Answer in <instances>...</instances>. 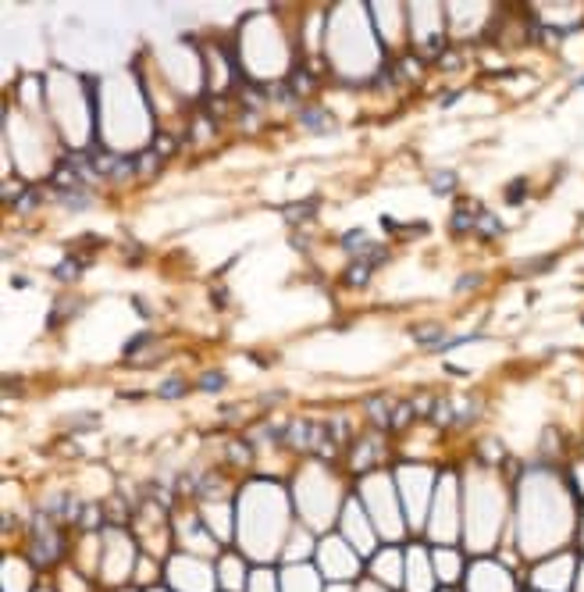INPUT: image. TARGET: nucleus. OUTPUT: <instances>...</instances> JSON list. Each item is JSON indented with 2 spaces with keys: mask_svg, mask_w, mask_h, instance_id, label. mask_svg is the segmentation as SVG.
Returning a JSON list of instances; mask_svg holds the SVG:
<instances>
[{
  "mask_svg": "<svg viewBox=\"0 0 584 592\" xmlns=\"http://www.w3.org/2000/svg\"><path fill=\"white\" fill-rule=\"evenodd\" d=\"M470 592H513V578L499 563H477L466 578Z\"/></svg>",
  "mask_w": 584,
  "mask_h": 592,
  "instance_id": "f257e3e1",
  "label": "nucleus"
},
{
  "mask_svg": "<svg viewBox=\"0 0 584 592\" xmlns=\"http://www.w3.org/2000/svg\"><path fill=\"white\" fill-rule=\"evenodd\" d=\"M320 556H324V571L335 574V578H345V574L356 571V556H353L349 549H342L335 539H328V542L320 546Z\"/></svg>",
  "mask_w": 584,
  "mask_h": 592,
  "instance_id": "f03ea898",
  "label": "nucleus"
},
{
  "mask_svg": "<svg viewBox=\"0 0 584 592\" xmlns=\"http://www.w3.org/2000/svg\"><path fill=\"white\" fill-rule=\"evenodd\" d=\"M434 539L438 542H449L456 535V517H452V485H442V496H438V514H434V524H431Z\"/></svg>",
  "mask_w": 584,
  "mask_h": 592,
  "instance_id": "7ed1b4c3",
  "label": "nucleus"
},
{
  "mask_svg": "<svg viewBox=\"0 0 584 592\" xmlns=\"http://www.w3.org/2000/svg\"><path fill=\"white\" fill-rule=\"evenodd\" d=\"M534 581H538L541 588H566V581H570V560L559 556V560H552V563H541V567L534 571Z\"/></svg>",
  "mask_w": 584,
  "mask_h": 592,
  "instance_id": "20e7f679",
  "label": "nucleus"
},
{
  "mask_svg": "<svg viewBox=\"0 0 584 592\" xmlns=\"http://www.w3.org/2000/svg\"><path fill=\"white\" fill-rule=\"evenodd\" d=\"M345 528H349V535H356V539H353V542H356V549H370L374 535H370V528H367V521H363V514H360V506H356V503H349Z\"/></svg>",
  "mask_w": 584,
  "mask_h": 592,
  "instance_id": "39448f33",
  "label": "nucleus"
},
{
  "mask_svg": "<svg viewBox=\"0 0 584 592\" xmlns=\"http://www.w3.org/2000/svg\"><path fill=\"white\" fill-rule=\"evenodd\" d=\"M431 588V574H427V560L420 549L410 553V592H427Z\"/></svg>",
  "mask_w": 584,
  "mask_h": 592,
  "instance_id": "423d86ee",
  "label": "nucleus"
},
{
  "mask_svg": "<svg viewBox=\"0 0 584 592\" xmlns=\"http://www.w3.org/2000/svg\"><path fill=\"white\" fill-rule=\"evenodd\" d=\"M299 125L320 132V128H331V114H328L324 107H303V111H299Z\"/></svg>",
  "mask_w": 584,
  "mask_h": 592,
  "instance_id": "0eeeda50",
  "label": "nucleus"
},
{
  "mask_svg": "<svg viewBox=\"0 0 584 592\" xmlns=\"http://www.w3.org/2000/svg\"><path fill=\"white\" fill-rule=\"evenodd\" d=\"M434 563H438L434 571H438L445 581L459 578V556H456V553H449V549H438V553H434Z\"/></svg>",
  "mask_w": 584,
  "mask_h": 592,
  "instance_id": "6e6552de",
  "label": "nucleus"
},
{
  "mask_svg": "<svg viewBox=\"0 0 584 592\" xmlns=\"http://www.w3.org/2000/svg\"><path fill=\"white\" fill-rule=\"evenodd\" d=\"M395 563H399V556H395L392 549H388V553H377V560H374V574L395 585V578H399V567H395Z\"/></svg>",
  "mask_w": 584,
  "mask_h": 592,
  "instance_id": "1a4fd4ad",
  "label": "nucleus"
},
{
  "mask_svg": "<svg viewBox=\"0 0 584 592\" xmlns=\"http://www.w3.org/2000/svg\"><path fill=\"white\" fill-rule=\"evenodd\" d=\"M317 210V200H306V203H288L285 207V218H288V225H303V221H310V214Z\"/></svg>",
  "mask_w": 584,
  "mask_h": 592,
  "instance_id": "9d476101",
  "label": "nucleus"
},
{
  "mask_svg": "<svg viewBox=\"0 0 584 592\" xmlns=\"http://www.w3.org/2000/svg\"><path fill=\"white\" fill-rule=\"evenodd\" d=\"M288 592H313V574L306 567L288 571Z\"/></svg>",
  "mask_w": 584,
  "mask_h": 592,
  "instance_id": "9b49d317",
  "label": "nucleus"
},
{
  "mask_svg": "<svg viewBox=\"0 0 584 592\" xmlns=\"http://www.w3.org/2000/svg\"><path fill=\"white\" fill-rule=\"evenodd\" d=\"M474 228H477V232H481V235H484V239H495V235H499V232H502V221H499V218H495V214H481V218H477V225H474Z\"/></svg>",
  "mask_w": 584,
  "mask_h": 592,
  "instance_id": "f8f14e48",
  "label": "nucleus"
},
{
  "mask_svg": "<svg viewBox=\"0 0 584 592\" xmlns=\"http://www.w3.org/2000/svg\"><path fill=\"white\" fill-rule=\"evenodd\" d=\"M452 185H456V175H452V171H434V175H431V189H434V193H449Z\"/></svg>",
  "mask_w": 584,
  "mask_h": 592,
  "instance_id": "ddd939ff",
  "label": "nucleus"
},
{
  "mask_svg": "<svg viewBox=\"0 0 584 592\" xmlns=\"http://www.w3.org/2000/svg\"><path fill=\"white\" fill-rule=\"evenodd\" d=\"M93 200H89V193L85 189H71V193H64V207H71V210H82V207H89Z\"/></svg>",
  "mask_w": 584,
  "mask_h": 592,
  "instance_id": "4468645a",
  "label": "nucleus"
},
{
  "mask_svg": "<svg viewBox=\"0 0 584 592\" xmlns=\"http://www.w3.org/2000/svg\"><path fill=\"white\" fill-rule=\"evenodd\" d=\"M221 578H224V581L231 585V588H235V585H242V571H239V560H224V563H221Z\"/></svg>",
  "mask_w": 584,
  "mask_h": 592,
  "instance_id": "2eb2a0df",
  "label": "nucleus"
},
{
  "mask_svg": "<svg viewBox=\"0 0 584 592\" xmlns=\"http://www.w3.org/2000/svg\"><path fill=\"white\" fill-rule=\"evenodd\" d=\"M474 225H477L474 214H466V210H456V214H452V232H474Z\"/></svg>",
  "mask_w": 584,
  "mask_h": 592,
  "instance_id": "dca6fc26",
  "label": "nucleus"
},
{
  "mask_svg": "<svg viewBox=\"0 0 584 592\" xmlns=\"http://www.w3.org/2000/svg\"><path fill=\"white\" fill-rule=\"evenodd\" d=\"M157 164H160V153L157 150H146L139 160H135V168L142 171V175H150V171H157Z\"/></svg>",
  "mask_w": 584,
  "mask_h": 592,
  "instance_id": "f3484780",
  "label": "nucleus"
},
{
  "mask_svg": "<svg viewBox=\"0 0 584 592\" xmlns=\"http://www.w3.org/2000/svg\"><path fill=\"white\" fill-rule=\"evenodd\" d=\"M36 203H39V193H36V189H25L21 200H14V210H18V214H28Z\"/></svg>",
  "mask_w": 584,
  "mask_h": 592,
  "instance_id": "a211bd4d",
  "label": "nucleus"
},
{
  "mask_svg": "<svg viewBox=\"0 0 584 592\" xmlns=\"http://www.w3.org/2000/svg\"><path fill=\"white\" fill-rule=\"evenodd\" d=\"M53 275H57L61 282H75V278H78V264H75L71 257H64V260H61V267H57Z\"/></svg>",
  "mask_w": 584,
  "mask_h": 592,
  "instance_id": "6ab92c4d",
  "label": "nucleus"
},
{
  "mask_svg": "<svg viewBox=\"0 0 584 592\" xmlns=\"http://www.w3.org/2000/svg\"><path fill=\"white\" fill-rule=\"evenodd\" d=\"M367 275H370V267L356 260V267H349V271H345V285H363V282H367Z\"/></svg>",
  "mask_w": 584,
  "mask_h": 592,
  "instance_id": "aec40b11",
  "label": "nucleus"
},
{
  "mask_svg": "<svg viewBox=\"0 0 584 592\" xmlns=\"http://www.w3.org/2000/svg\"><path fill=\"white\" fill-rule=\"evenodd\" d=\"M313 86H310V75L306 71H296L292 75V82H288V93H310Z\"/></svg>",
  "mask_w": 584,
  "mask_h": 592,
  "instance_id": "412c9836",
  "label": "nucleus"
},
{
  "mask_svg": "<svg viewBox=\"0 0 584 592\" xmlns=\"http://www.w3.org/2000/svg\"><path fill=\"white\" fill-rule=\"evenodd\" d=\"M153 150L160 153V157H167V153H174V139L171 136H157V143H153Z\"/></svg>",
  "mask_w": 584,
  "mask_h": 592,
  "instance_id": "4be33fe9",
  "label": "nucleus"
},
{
  "mask_svg": "<svg viewBox=\"0 0 584 592\" xmlns=\"http://www.w3.org/2000/svg\"><path fill=\"white\" fill-rule=\"evenodd\" d=\"M160 392H164L167 399H174L178 392H185V385H182V382H164V385H160Z\"/></svg>",
  "mask_w": 584,
  "mask_h": 592,
  "instance_id": "5701e85b",
  "label": "nucleus"
},
{
  "mask_svg": "<svg viewBox=\"0 0 584 592\" xmlns=\"http://www.w3.org/2000/svg\"><path fill=\"white\" fill-rule=\"evenodd\" d=\"M520 193H523V182H513V185L506 189V200H509V203H520V200H523Z\"/></svg>",
  "mask_w": 584,
  "mask_h": 592,
  "instance_id": "b1692460",
  "label": "nucleus"
},
{
  "mask_svg": "<svg viewBox=\"0 0 584 592\" xmlns=\"http://www.w3.org/2000/svg\"><path fill=\"white\" fill-rule=\"evenodd\" d=\"M221 385H224L221 374H203V389H221Z\"/></svg>",
  "mask_w": 584,
  "mask_h": 592,
  "instance_id": "393cba45",
  "label": "nucleus"
},
{
  "mask_svg": "<svg viewBox=\"0 0 584 592\" xmlns=\"http://www.w3.org/2000/svg\"><path fill=\"white\" fill-rule=\"evenodd\" d=\"M577 592H584V567H580V581H577Z\"/></svg>",
  "mask_w": 584,
  "mask_h": 592,
  "instance_id": "a878e982",
  "label": "nucleus"
},
{
  "mask_svg": "<svg viewBox=\"0 0 584 592\" xmlns=\"http://www.w3.org/2000/svg\"><path fill=\"white\" fill-rule=\"evenodd\" d=\"M577 474H580V489H584V464H580V467H577Z\"/></svg>",
  "mask_w": 584,
  "mask_h": 592,
  "instance_id": "bb28decb",
  "label": "nucleus"
},
{
  "mask_svg": "<svg viewBox=\"0 0 584 592\" xmlns=\"http://www.w3.org/2000/svg\"><path fill=\"white\" fill-rule=\"evenodd\" d=\"M363 592H377V588H370V585H367V588H363Z\"/></svg>",
  "mask_w": 584,
  "mask_h": 592,
  "instance_id": "cd10ccee",
  "label": "nucleus"
},
{
  "mask_svg": "<svg viewBox=\"0 0 584 592\" xmlns=\"http://www.w3.org/2000/svg\"><path fill=\"white\" fill-rule=\"evenodd\" d=\"M331 592H345V588H331Z\"/></svg>",
  "mask_w": 584,
  "mask_h": 592,
  "instance_id": "c85d7f7f",
  "label": "nucleus"
},
{
  "mask_svg": "<svg viewBox=\"0 0 584 592\" xmlns=\"http://www.w3.org/2000/svg\"><path fill=\"white\" fill-rule=\"evenodd\" d=\"M580 86H584V75H580Z\"/></svg>",
  "mask_w": 584,
  "mask_h": 592,
  "instance_id": "c756f323",
  "label": "nucleus"
}]
</instances>
